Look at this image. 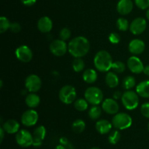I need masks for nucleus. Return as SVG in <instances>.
<instances>
[{"label": "nucleus", "instance_id": "1", "mask_svg": "<svg viewBox=\"0 0 149 149\" xmlns=\"http://www.w3.org/2000/svg\"><path fill=\"white\" fill-rule=\"evenodd\" d=\"M90 42L86 37L79 36L69 42L68 51L74 58H81L88 53L90 51Z\"/></svg>", "mask_w": 149, "mask_h": 149}, {"label": "nucleus", "instance_id": "2", "mask_svg": "<svg viewBox=\"0 0 149 149\" xmlns=\"http://www.w3.org/2000/svg\"><path fill=\"white\" fill-rule=\"evenodd\" d=\"M113 61L111 54L106 51H98L94 58V64L95 68L102 72H106L111 69Z\"/></svg>", "mask_w": 149, "mask_h": 149}, {"label": "nucleus", "instance_id": "3", "mask_svg": "<svg viewBox=\"0 0 149 149\" xmlns=\"http://www.w3.org/2000/svg\"><path fill=\"white\" fill-rule=\"evenodd\" d=\"M111 124L116 129L124 130L131 127L132 119L129 114L126 112H119L113 115Z\"/></svg>", "mask_w": 149, "mask_h": 149}, {"label": "nucleus", "instance_id": "4", "mask_svg": "<svg viewBox=\"0 0 149 149\" xmlns=\"http://www.w3.org/2000/svg\"><path fill=\"white\" fill-rule=\"evenodd\" d=\"M84 98L89 104L93 105H98L103 100V93L99 88L91 86L86 89L84 92Z\"/></svg>", "mask_w": 149, "mask_h": 149}, {"label": "nucleus", "instance_id": "5", "mask_svg": "<svg viewBox=\"0 0 149 149\" xmlns=\"http://www.w3.org/2000/svg\"><path fill=\"white\" fill-rule=\"evenodd\" d=\"M122 102L125 108L129 110L135 109L138 108L139 104V97L137 92L133 91H126L122 93Z\"/></svg>", "mask_w": 149, "mask_h": 149}, {"label": "nucleus", "instance_id": "6", "mask_svg": "<svg viewBox=\"0 0 149 149\" xmlns=\"http://www.w3.org/2000/svg\"><path fill=\"white\" fill-rule=\"evenodd\" d=\"M59 99L63 103L69 105L75 102L77 91L74 86L71 85H66L63 86L59 91Z\"/></svg>", "mask_w": 149, "mask_h": 149}, {"label": "nucleus", "instance_id": "7", "mask_svg": "<svg viewBox=\"0 0 149 149\" xmlns=\"http://www.w3.org/2000/svg\"><path fill=\"white\" fill-rule=\"evenodd\" d=\"M15 140L17 145L23 148H28L33 145V134H31L28 130L21 129L16 133Z\"/></svg>", "mask_w": 149, "mask_h": 149}, {"label": "nucleus", "instance_id": "8", "mask_svg": "<svg viewBox=\"0 0 149 149\" xmlns=\"http://www.w3.org/2000/svg\"><path fill=\"white\" fill-rule=\"evenodd\" d=\"M25 86L28 91L36 93L42 87V80L38 75L31 74L28 76L25 80Z\"/></svg>", "mask_w": 149, "mask_h": 149}, {"label": "nucleus", "instance_id": "9", "mask_svg": "<svg viewBox=\"0 0 149 149\" xmlns=\"http://www.w3.org/2000/svg\"><path fill=\"white\" fill-rule=\"evenodd\" d=\"M49 51L55 56H63L68 51V45L62 39H54L49 45Z\"/></svg>", "mask_w": 149, "mask_h": 149}, {"label": "nucleus", "instance_id": "10", "mask_svg": "<svg viewBox=\"0 0 149 149\" xmlns=\"http://www.w3.org/2000/svg\"><path fill=\"white\" fill-rule=\"evenodd\" d=\"M39 119L38 112L35 110H27L21 116V122L26 127H33L37 123Z\"/></svg>", "mask_w": 149, "mask_h": 149}, {"label": "nucleus", "instance_id": "11", "mask_svg": "<svg viewBox=\"0 0 149 149\" xmlns=\"http://www.w3.org/2000/svg\"><path fill=\"white\" fill-rule=\"evenodd\" d=\"M16 58L23 63L29 62L33 58V53L27 45H20L15 50Z\"/></svg>", "mask_w": 149, "mask_h": 149}, {"label": "nucleus", "instance_id": "12", "mask_svg": "<svg viewBox=\"0 0 149 149\" xmlns=\"http://www.w3.org/2000/svg\"><path fill=\"white\" fill-rule=\"evenodd\" d=\"M147 27V22L143 18H136L131 22L130 30L134 35H139L145 32Z\"/></svg>", "mask_w": 149, "mask_h": 149}, {"label": "nucleus", "instance_id": "13", "mask_svg": "<svg viewBox=\"0 0 149 149\" xmlns=\"http://www.w3.org/2000/svg\"><path fill=\"white\" fill-rule=\"evenodd\" d=\"M127 67L129 70L135 74H140L143 72L144 70V65L142 61L135 56H132L128 58Z\"/></svg>", "mask_w": 149, "mask_h": 149}, {"label": "nucleus", "instance_id": "14", "mask_svg": "<svg viewBox=\"0 0 149 149\" xmlns=\"http://www.w3.org/2000/svg\"><path fill=\"white\" fill-rule=\"evenodd\" d=\"M102 109L108 114L115 115L118 112L119 110V104L116 101V99L108 98L102 102Z\"/></svg>", "mask_w": 149, "mask_h": 149}, {"label": "nucleus", "instance_id": "15", "mask_svg": "<svg viewBox=\"0 0 149 149\" xmlns=\"http://www.w3.org/2000/svg\"><path fill=\"white\" fill-rule=\"evenodd\" d=\"M145 42L139 39H135L130 41L128 45V49L131 53L134 55H139L145 51Z\"/></svg>", "mask_w": 149, "mask_h": 149}, {"label": "nucleus", "instance_id": "16", "mask_svg": "<svg viewBox=\"0 0 149 149\" xmlns=\"http://www.w3.org/2000/svg\"><path fill=\"white\" fill-rule=\"evenodd\" d=\"M45 136H46V129H45V127L42 125L36 127L33 133V145L36 148L42 145V141L45 138Z\"/></svg>", "mask_w": 149, "mask_h": 149}, {"label": "nucleus", "instance_id": "17", "mask_svg": "<svg viewBox=\"0 0 149 149\" xmlns=\"http://www.w3.org/2000/svg\"><path fill=\"white\" fill-rule=\"evenodd\" d=\"M133 9V2L132 0H119L116 5L118 13L122 15L130 14Z\"/></svg>", "mask_w": 149, "mask_h": 149}, {"label": "nucleus", "instance_id": "18", "mask_svg": "<svg viewBox=\"0 0 149 149\" xmlns=\"http://www.w3.org/2000/svg\"><path fill=\"white\" fill-rule=\"evenodd\" d=\"M52 21L50 18L43 16L37 22V28L42 33H49L52 29Z\"/></svg>", "mask_w": 149, "mask_h": 149}, {"label": "nucleus", "instance_id": "19", "mask_svg": "<svg viewBox=\"0 0 149 149\" xmlns=\"http://www.w3.org/2000/svg\"><path fill=\"white\" fill-rule=\"evenodd\" d=\"M112 124L108 120H99L95 124V129L100 134H105L110 132L112 128Z\"/></svg>", "mask_w": 149, "mask_h": 149}, {"label": "nucleus", "instance_id": "20", "mask_svg": "<svg viewBox=\"0 0 149 149\" xmlns=\"http://www.w3.org/2000/svg\"><path fill=\"white\" fill-rule=\"evenodd\" d=\"M2 128L7 134H15L18 131L20 128V124L16 120L9 119L4 123Z\"/></svg>", "mask_w": 149, "mask_h": 149}, {"label": "nucleus", "instance_id": "21", "mask_svg": "<svg viewBox=\"0 0 149 149\" xmlns=\"http://www.w3.org/2000/svg\"><path fill=\"white\" fill-rule=\"evenodd\" d=\"M136 92L138 96L143 98H149V80H143L136 86Z\"/></svg>", "mask_w": 149, "mask_h": 149}, {"label": "nucleus", "instance_id": "22", "mask_svg": "<svg viewBox=\"0 0 149 149\" xmlns=\"http://www.w3.org/2000/svg\"><path fill=\"white\" fill-rule=\"evenodd\" d=\"M105 80H106V85L109 88H111V89L116 88L119 85V77H118L116 73L114 72H108L107 74L106 75Z\"/></svg>", "mask_w": 149, "mask_h": 149}, {"label": "nucleus", "instance_id": "23", "mask_svg": "<svg viewBox=\"0 0 149 149\" xmlns=\"http://www.w3.org/2000/svg\"><path fill=\"white\" fill-rule=\"evenodd\" d=\"M82 78L84 82L90 84L95 83L97 79V72L93 69H87L83 72Z\"/></svg>", "mask_w": 149, "mask_h": 149}, {"label": "nucleus", "instance_id": "24", "mask_svg": "<svg viewBox=\"0 0 149 149\" xmlns=\"http://www.w3.org/2000/svg\"><path fill=\"white\" fill-rule=\"evenodd\" d=\"M26 104L29 108H35L40 103V97L35 93H30L26 96Z\"/></svg>", "mask_w": 149, "mask_h": 149}, {"label": "nucleus", "instance_id": "25", "mask_svg": "<svg viewBox=\"0 0 149 149\" xmlns=\"http://www.w3.org/2000/svg\"><path fill=\"white\" fill-rule=\"evenodd\" d=\"M86 124L83 120L81 119H77L74 121L72 124V129L75 133L79 134L84 131L85 129Z\"/></svg>", "mask_w": 149, "mask_h": 149}, {"label": "nucleus", "instance_id": "26", "mask_svg": "<svg viewBox=\"0 0 149 149\" xmlns=\"http://www.w3.org/2000/svg\"><path fill=\"white\" fill-rule=\"evenodd\" d=\"M102 110L98 105H93L88 111L89 117L92 120H97L101 115Z\"/></svg>", "mask_w": 149, "mask_h": 149}, {"label": "nucleus", "instance_id": "27", "mask_svg": "<svg viewBox=\"0 0 149 149\" xmlns=\"http://www.w3.org/2000/svg\"><path fill=\"white\" fill-rule=\"evenodd\" d=\"M74 106L79 111H85L88 108V102L85 99L79 98L76 99L74 102Z\"/></svg>", "mask_w": 149, "mask_h": 149}, {"label": "nucleus", "instance_id": "28", "mask_svg": "<svg viewBox=\"0 0 149 149\" xmlns=\"http://www.w3.org/2000/svg\"><path fill=\"white\" fill-rule=\"evenodd\" d=\"M85 67L84 60L81 58H75L72 62V67L73 70L76 72H80L82 71Z\"/></svg>", "mask_w": 149, "mask_h": 149}, {"label": "nucleus", "instance_id": "29", "mask_svg": "<svg viewBox=\"0 0 149 149\" xmlns=\"http://www.w3.org/2000/svg\"><path fill=\"white\" fill-rule=\"evenodd\" d=\"M135 86V78L132 75L127 76L124 78L123 82H122V86L123 89L126 90H130L132 89Z\"/></svg>", "mask_w": 149, "mask_h": 149}, {"label": "nucleus", "instance_id": "30", "mask_svg": "<svg viewBox=\"0 0 149 149\" xmlns=\"http://www.w3.org/2000/svg\"><path fill=\"white\" fill-rule=\"evenodd\" d=\"M10 25H11V23L8 20V18H7L4 16H1L0 18V33L3 34L7 32V30H9Z\"/></svg>", "mask_w": 149, "mask_h": 149}, {"label": "nucleus", "instance_id": "31", "mask_svg": "<svg viewBox=\"0 0 149 149\" xmlns=\"http://www.w3.org/2000/svg\"><path fill=\"white\" fill-rule=\"evenodd\" d=\"M116 26L118 29L122 32H125L130 28L128 20L125 18H119L116 21Z\"/></svg>", "mask_w": 149, "mask_h": 149}, {"label": "nucleus", "instance_id": "32", "mask_svg": "<svg viewBox=\"0 0 149 149\" xmlns=\"http://www.w3.org/2000/svg\"><path fill=\"white\" fill-rule=\"evenodd\" d=\"M121 138V134L119 132V131L118 130H115V131H113L112 132H111L109 134V137H108V140H109V142L112 145H115L119 141Z\"/></svg>", "mask_w": 149, "mask_h": 149}, {"label": "nucleus", "instance_id": "33", "mask_svg": "<svg viewBox=\"0 0 149 149\" xmlns=\"http://www.w3.org/2000/svg\"><path fill=\"white\" fill-rule=\"evenodd\" d=\"M111 69L113 70L114 72L122 73L123 72H125V69H126V66H125V64L122 61H116L113 63Z\"/></svg>", "mask_w": 149, "mask_h": 149}, {"label": "nucleus", "instance_id": "34", "mask_svg": "<svg viewBox=\"0 0 149 149\" xmlns=\"http://www.w3.org/2000/svg\"><path fill=\"white\" fill-rule=\"evenodd\" d=\"M59 36L61 39H62V40H68L70 38V37H71V31H70L69 29L66 27L63 28L61 30V32H60Z\"/></svg>", "mask_w": 149, "mask_h": 149}, {"label": "nucleus", "instance_id": "35", "mask_svg": "<svg viewBox=\"0 0 149 149\" xmlns=\"http://www.w3.org/2000/svg\"><path fill=\"white\" fill-rule=\"evenodd\" d=\"M135 4L141 10L149 8V0H135Z\"/></svg>", "mask_w": 149, "mask_h": 149}, {"label": "nucleus", "instance_id": "36", "mask_svg": "<svg viewBox=\"0 0 149 149\" xmlns=\"http://www.w3.org/2000/svg\"><path fill=\"white\" fill-rule=\"evenodd\" d=\"M141 112L144 117L149 118V102H145L141 105Z\"/></svg>", "mask_w": 149, "mask_h": 149}, {"label": "nucleus", "instance_id": "37", "mask_svg": "<svg viewBox=\"0 0 149 149\" xmlns=\"http://www.w3.org/2000/svg\"><path fill=\"white\" fill-rule=\"evenodd\" d=\"M109 39L110 41V42H111L112 44H117L120 42L121 37L117 33L113 32V33L110 34V35L109 37Z\"/></svg>", "mask_w": 149, "mask_h": 149}, {"label": "nucleus", "instance_id": "38", "mask_svg": "<svg viewBox=\"0 0 149 149\" xmlns=\"http://www.w3.org/2000/svg\"><path fill=\"white\" fill-rule=\"evenodd\" d=\"M20 29H21V26L17 22H13L10 25V30L13 33H17V32H20Z\"/></svg>", "mask_w": 149, "mask_h": 149}, {"label": "nucleus", "instance_id": "39", "mask_svg": "<svg viewBox=\"0 0 149 149\" xmlns=\"http://www.w3.org/2000/svg\"><path fill=\"white\" fill-rule=\"evenodd\" d=\"M20 1L23 5L27 6V7L33 6L36 2V0H20Z\"/></svg>", "mask_w": 149, "mask_h": 149}, {"label": "nucleus", "instance_id": "40", "mask_svg": "<svg viewBox=\"0 0 149 149\" xmlns=\"http://www.w3.org/2000/svg\"><path fill=\"white\" fill-rule=\"evenodd\" d=\"M60 143H61V145L65 146V147H66V146L69 144L68 139L65 137H61V139H60Z\"/></svg>", "mask_w": 149, "mask_h": 149}, {"label": "nucleus", "instance_id": "41", "mask_svg": "<svg viewBox=\"0 0 149 149\" xmlns=\"http://www.w3.org/2000/svg\"><path fill=\"white\" fill-rule=\"evenodd\" d=\"M113 96L114 99H120V98H122V93H121V91H115L114 93H113Z\"/></svg>", "mask_w": 149, "mask_h": 149}, {"label": "nucleus", "instance_id": "42", "mask_svg": "<svg viewBox=\"0 0 149 149\" xmlns=\"http://www.w3.org/2000/svg\"><path fill=\"white\" fill-rule=\"evenodd\" d=\"M4 132L5 131L4 130V129L2 128V127L0 128V142H2L3 139H4Z\"/></svg>", "mask_w": 149, "mask_h": 149}, {"label": "nucleus", "instance_id": "43", "mask_svg": "<svg viewBox=\"0 0 149 149\" xmlns=\"http://www.w3.org/2000/svg\"><path fill=\"white\" fill-rule=\"evenodd\" d=\"M143 72L145 74L149 76V65H146V67H144Z\"/></svg>", "mask_w": 149, "mask_h": 149}, {"label": "nucleus", "instance_id": "44", "mask_svg": "<svg viewBox=\"0 0 149 149\" xmlns=\"http://www.w3.org/2000/svg\"><path fill=\"white\" fill-rule=\"evenodd\" d=\"M55 149H67L66 147L64 145H58L55 147Z\"/></svg>", "mask_w": 149, "mask_h": 149}, {"label": "nucleus", "instance_id": "45", "mask_svg": "<svg viewBox=\"0 0 149 149\" xmlns=\"http://www.w3.org/2000/svg\"><path fill=\"white\" fill-rule=\"evenodd\" d=\"M146 18H147V19L149 20V8L148 9V10H147V12H146Z\"/></svg>", "mask_w": 149, "mask_h": 149}, {"label": "nucleus", "instance_id": "46", "mask_svg": "<svg viewBox=\"0 0 149 149\" xmlns=\"http://www.w3.org/2000/svg\"><path fill=\"white\" fill-rule=\"evenodd\" d=\"M0 83H1V85H0V87H2L3 86V82H2V80H0Z\"/></svg>", "mask_w": 149, "mask_h": 149}, {"label": "nucleus", "instance_id": "47", "mask_svg": "<svg viewBox=\"0 0 149 149\" xmlns=\"http://www.w3.org/2000/svg\"><path fill=\"white\" fill-rule=\"evenodd\" d=\"M90 149H101V148H97V147H93V148H91Z\"/></svg>", "mask_w": 149, "mask_h": 149}, {"label": "nucleus", "instance_id": "48", "mask_svg": "<svg viewBox=\"0 0 149 149\" xmlns=\"http://www.w3.org/2000/svg\"><path fill=\"white\" fill-rule=\"evenodd\" d=\"M148 131H149V122H148Z\"/></svg>", "mask_w": 149, "mask_h": 149}]
</instances>
